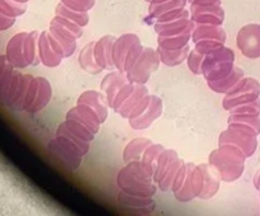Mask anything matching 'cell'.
<instances>
[{
    "label": "cell",
    "mask_w": 260,
    "mask_h": 216,
    "mask_svg": "<svg viewBox=\"0 0 260 216\" xmlns=\"http://www.w3.org/2000/svg\"><path fill=\"white\" fill-rule=\"evenodd\" d=\"M151 144L152 141L147 137H136L131 140L123 149V162L127 164L132 160H141L144 151Z\"/></svg>",
    "instance_id": "484cf974"
},
{
    "label": "cell",
    "mask_w": 260,
    "mask_h": 216,
    "mask_svg": "<svg viewBox=\"0 0 260 216\" xmlns=\"http://www.w3.org/2000/svg\"><path fill=\"white\" fill-rule=\"evenodd\" d=\"M53 18H55V19L57 20V22L60 23V24H62L63 27L68 28L69 30H71V32H73L74 35H75L76 37H78V40H79V38H80V37H83L84 27H81V25H79L78 23L73 22V20H71V19H69V18L63 17V15H61V14H56Z\"/></svg>",
    "instance_id": "681fc988"
},
{
    "label": "cell",
    "mask_w": 260,
    "mask_h": 216,
    "mask_svg": "<svg viewBox=\"0 0 260 216\" xmlns=\"http://www.w3.org/2000/svg\"><path fill=\"white\" fill-rule=\"evenodd\" d=\"M142 50H144V46L141 45V42L136 43V45H134L129 48L126 55V58H124V73H127L136 64V61L141 56Z\"/></svg>",
    "instance_id": "bcb514c9"
},
{
    "label": "cell",
    "mask_w": 260,
    "mask_h": 216,
    "mask_svg": "<svg viewBox=\"0 0 260 216\" xmlns=\"http://www.w3.org/2000/svg\"><path fill=\"white\" fill-rule=\"evenodd\" d=\"M27 10V4H20L14 0H0V13L10 18L23 15Z\"/></svg>",
    "instance_id": "f35d334b"
},
{
    "label": "cell",
    "mask_w": 260,
    "mask_h": 216,
    "mask_svg": "<svg viewBox=\"0 0 260 216\" xmlns=\"http://www.w3.org/2000/svg\"><path fill=\"white\" fill-rule=\"evenodd\" d=\"M156 50L157 53H159L161 64L170 66V68H174V66H179L182 65L184 61H187L188 53H189L190 48L189 45H187L183 48H179V50H164V48L157 46Z\"/></svg>",
    "instance_id": "d4e9b609"
},
{
    "label": "cell",
    "mask_w": 260,
    "mask_h": 216,
    "mask_svg": "<svg viewBox=\"0 0 260 216\" xmlns=\"http://www.w3.org/2000/svg\"><path fill=\"white\" fill-rule=\"evenodd\" d=\"M245 154L233 144H221L208 157V164L222 182L233 183L243 175Z\"/></svg>",
    "instance_id": "6da1fadb"
},
{
    "label": "cell",
    "mask_w": 260,
    "mask_h": 216,
    "mask_svg": "<svg viewBox=\"0 0 260 216\" xmlns=\"http://www.w3.org/2000/svg\"><path fill=\"white\" fill-rule=\"evenodd\" d=\"M190 17H196V15H203V14H212L217 15V17L225 18V10H223L222 5L221 7H190L189 9Z\"/></svg>",
    "instance_id": "7dc6e473"
},
{
    "label": "cell",
    "mask_w": 260,
    "mask_h": 216,
    "mask_svg": "<svg viewBox=\"0 0 260 216\" xmlns=\"http://www.w3.org/2000/svg\"><path fill=\"white\" fill-rule=\"evenodd\" d=\"M159 53L152 47H144L141 56L134 66L126 73L128 81L135 84H146L152 73L160 68Z\"/></svg>",
    "instance_id": "3957f363"
},
{
    "label": "cell",
    "mask_w": 260,
    "mask_h": 216,
    "mask_svg": "<svg viewBox=\"0 0 260 216\" xmlns=\"http://www.w3.org/2000/svg\"><path fill=\"white\" fill-rule=\"evenodd\" d=\"M140 37L135 33H124L121 37H117L113 43V48H112V58H113L114 66L117 70L121 73H124V58H126L127 52L129 48L136 43H140Z\"/></svg>",
    "instance_id": "30bf717a"
},
{
    "label": "cell",
    "mask_w": 260,
    "mask_h": 216,
    "mask_svg": "<svg viewBox=\"0 0 260 216\" xmlns=\"http://www.w3.org/2000/svg\"><path fill=\"white\" fill-rule=\"evenodd\" d=\"M15 19H17V18L7 17V15H4L3 13H0V32L10 29V28L14 25Z\"/></svg>",
    "instance_id": "11a10c76"
},
{
    "label": "cell",
    "mask_w": 260,
    "mask_h": 216,
    "mask_svg": "<svg viewBox=\"0 0 260 216\" xmlns=\"http://www.w3.org/2000/svg\"><path fill=\"white\" fill-rule=\"evenodd\" d=\"M259 192H260V190H259Z\"/></svg>",
    "instance_id": "94428289"
},
{
    "label": "cell",
    "mask_w": 260,
    "mask_h": 216,
    "mask_svg": "<svg viewBox=\"0 0 260 216\" xmlns=\"http://www.w3.org/2000/svg\"><path fill=\"white\" fill-rule=\"evenodd\" d=\"M162 108H164V106H162L161 98H159L157 96H151V103H150L149 108L141 116L136 117V118H129V126L134 130H146L157 118L161 117Z\"/></svg>",
    "instance_id": "7c38bea8"
},
{
    "label": "cell",
    "mask_w": 260,
    "mask_h": 216,
    "mask_svg": "<svg viewBox=\"0 0 260 216\" xmlns=\"http://www.w3.org/2000/svg\"><path fill=\"white\" fill-rule=\"evenodd\" d=\"M94 45H95L94 41L86 43V45L81 48L78 58L80 68L83 69L84 71H86L88 74H91V75H96V74H99L101 71H103V69H102L95 61V56H94Z\"/></svg>",
    "instance_id": "cb8c5ba5"
},
{
    "label": "cell",
    "mask_w": 260,
    "mask_h": 216,
    "mask_svg": "<svg viewBox=\"0 0 260 216\" xmlns=\"http://www.w3.org/2000/svg\"><path fill=\"white\" fill-rule=\"evenodd\" d=\"M222 46H225V42H221L218 40H202L194 43V48H197L203 55H207V53L212 52V51L217 50Z\"/></svg>",
    "instance_id": "c3c4849f"
},
{
    "label": "cell",
    "mask_w": 260,
    "mask_h": 216,
    "mask_svg": "<svg viewBox=\"0 0 260 216\" xmlns=\"http://www.w3.org/2000/svg\"><path fill=\"white\" fill-rule=\"evenodd\" d=\"M27 35L28 32L17 33V35H14L8 41L7 47H5L7 60L15 69H25L29 66L28 61L25 60L24 51H23V46H24V40L27 37Z\"/></svg>",
    "instance_id": "ba28073f"
},
{
    "label": "cell",
    "mask_w": 260,
    "mask_h": 216,
    "mask_svg": "<svg viewBox=\"0 0 260 216\" xmlns=\"http://www.w3.org/2000/svg\"><path fill=\"white\" fill-rule=\"evenodd\" d=\"M63 122H65L66 127H68V129L70 130L74 135H76V136L80 137V139L85 140V141L91 142L94 140V137H95V134H93V132L88 129V127L84 126L81 122L76 121V119L65 117V121Z\"/></svg>",
    "instance_id": "74e56055"
},
{
    "label": "cell",
    "mask_w": 260,
    "mask_h": 216,
    "mask_svg": "<svg viewBox=\"0 0 260 216\" xmlns=\"http://www.w3.org/2000/svg\"><path fill=\"white\" fill-rule=\"evenodd\" d=\"M47 149L56 159L60 160V162L65 165L66 169L76 170L81 167L83 155L78 154V152L73 151V150H70L69 147H66L65 145H62L58 141L57 137L51 139L50 141H48Z\"/></svg>",
    "instance_id": "52a82bcc"
},
{
    "label": "cell",
    "mask_w": 260,
    "mask_h": 216,
    "mask_svg": "<svg viewBox=\"0 0 260 216\" xmlns=\"http://www.w3.org/2000/svg\"><path fill=\"white\" fill-rule=\"evenodd\" d=\"M205 56L206 55L201 53L197 48H192V50L189 51V53H188V69H189L194 75H202V64L203 60H205Z\"/></svg>",
    "instance_id": "ab89813d"
},
{
    "label": "cell",
    "mask_w": 260,
    "mask_h": 216,
    "mask_svg": "<svg viewBox=\"0 0 260 216\" xmlns=\"http://www.w3.org/2000/svg\"><path fill=\"white\" fill-rule=\"evenodd\" d=\"M135 86H136V84L131 83V81H127V83L124 84L121 89H119V91L117 93L116 98H114L113 106H112V109H113L114 112H117V113H118V111H119V108L122 107V104L127 101V98H128V97L132 94V91L135 90Z\"/></svg>",
    "instance_id": "b9f144b4"
},
{
    "label": "cell",
    "mask_w": 260,
    "mask_h": 216,
    "mask_svg": "<svg viewBox=\"0 0 260 216\" xmlns=\"http://www.w3.org/2000/svg\"><path fill=\"white\" fill-rule=\"evenodd\" d=\"M55 13L56 14H61L63 15V17L69 18V19L78 23L81 27H85L89 23V12H76V10H71L69 9L68 7H65L62 3H58L57 7H56L55 9Z\"/></svg>",
    "instance_id": "d590c367"
},
{
    "label": "cell",
    "mask_w": 260,
    "mask_h": 216,
    "mask_svg": "<svg viewBox=\"0 0 260 216\" xmlns=\"http://www.w3.org/2000/svg\"><path fill=\"white\" fill-rule=\"evenodd\" d=\"M78 103L88 104L89 107H91L99 116L102 124H104V122L107 121V118H108L109 104L108 102H107L106 94L102 93V90L98 91L91 89V90L83 91V93L79 96Z\"/></svg>",
    "instance_id": "e0dca14e"
},
{
    "label": "cell",
    "mask_w": 260,
    "mask_h": 216,
    "mask_svg": "<svg viewBox=\"0 0 260 216\" xmlns=\"http://www.w3.org/2000/svg\"><path fill=\"white\" fill-rule=\"evenodd\" d=\"M188 0H170V2L164 3L160 5H150L149 7V14L150 17H154L155 19L159 18L160 15L169 13L172 10L179 9V8H185Z\"/></svg>",
    "instance_id": "8d00e7d4"
},
{
    "label": "cell",
    "mask_w": 260,
    "mask_h": 216,
    "mask_svg": "<svg viewBox=\"0 0 260 216\" xmlns=\"http://www.w3.org/2000/svg\"><path fill=\"white\" fill-rule=\"evenodd\" d=\"M38 79V90L35 101L30 104L29 108L27 109L28 113H38L43 111L52 98V86L51 83L43 76H37Z\"/></svg>",
    "instance_id": "44dd1931"
},
{
    "label": "cell",
    "mask_w": 260,
    "mask_h": 216,
    "mask_svg": "<svg viewBox=\"0 0 260 216\" xmlns=\"http://www.w3.org/2000/svg\"><path fill=\"white\" fill-rule=\"evenodd\" d=\"M185 177H187V163L180 165V168L178 169L177 174H175L174 180H173V184H172V192L175 193L180 190V187L183 186L184 183Z\"/></svg>",
    "instance_id": "f5cc1de1"
},
{
    "label": "cell",
    "mask_w": 260,
    "mask_h": 216,
    "mask_svg": "<svg viewBox=\"0 0 260 216\" xmlns=\"http://www.w3.org/2000/svg\"><path fill=\"white\" fill-rule=\"evenodd\" d=\"M66 117L81 122L84 126L88 127V129L95 135L98 134L99 130H101V118H99V116L96 114V112L94 111L91 107H89L88 104L76 103L75 107H73V108H70L66 112Z\"/></svg>",
    "instance_id": "9c48e42d"
},
{
    "label": "cell",
    "mask_w": 260,
    "mask_h": 216,
    "mask_svg": "<svg viewBox=\"0 0 260 216\" xmlns=\"http://www.w3.org/2000/svg\"><path fill=\"white\" fill-rule=\"evenodd\" d=\"M235 52L226 46L207 53L202 64V76L206 81H217L226 78L235 69Z\"/></svg>",
    "instance_id": "7a4b0ae2"
},
{
    "label": "cell",
    "mask_w": 260,
    "mask_h": 216,
    "mask_svg": "<svg viewBox=\"0 0 260 216\" xmlns=\"http://www.w3.org/2000/svg\"><path fill=\"white\" fill-rule=\"evenodd\" d=\"M236 45L245 57L255 60L260 57V24L250 23L240 28Z\"/></svg>",
    "instance_id": "5b68a950"
},
{
    "label": "cell",
    "mask_w": 260,
    "mask_h": 216,
    "mask_svg": "<svg viewBox=\"0 0 260 216\" xmlns=\"http://www.w3.org/2000/svg\"><path fill=\"white\" fill-rule=\"evenodd\" d=\"M203 175H205V183H203V190L201 195L198 196L200 200H210L217 195L220 190L221 179L216 174L215 170L210 167V164H202Z\"/></svg>",
    "instance_id": "7402d4cb"
},
{
    "label": "cell",
    "mask_w": 260,
    "mask_h": 216,
    "mask_svg": "<svg viewBox=\"0 0 260 216\" xmlns=\"http://www.w3.org/2000/svg\"><path fill=\"white\" fill-rule=\"evenodd\" d=\"M117 202L121 206H123V207L136 211L137 213H142V215L151 213L155 210V207H156V203H155L152 197L129 195V193L123 192L121 190H119L118 195H117Z\"/></svg>",
    "instance_id": "8fae6325"
},
{
    "label": "cell",
    "mask_w": 260,
    "mask_h": 216,
    "mask_svg": "<svg viewBox=\"0 0 260 216\" xmlns=\"http://www.w3.org/2000/svg\"><path fill=\"white\" fill-rule=\"evenodd\" d=\"M14 2H17V3H20V4H27V3L29 2V0H14Z\"/></svg>",
    "instance_id": "91938a15"
},
{
    "label": "cell",
    "mask_w": 260,
    "mask_h": 216,
    "mask_svg": "<svg viewBox=\"0 0 260 216\" xmlns=\"http://www.w3.org/2000/svg\"><path fill=\"white\" fill-rule=\"evenodd\" d=\"M190 19L194 22V24L223 25V22H225V18H221V17H217V15H212V14L196 15V17H190Z\"/></svg>",
    "instance_id": "f907efd6"
},
{
    "label": "cell",
    "mask_w": 260,
    "mask_h": 216,
    "mask_svg": "<svg viewBox=\"0 0 260 216\" xmlns=\"http://www.w3.org/2000/svg\"><path fill=\"white\" fill-rule=\"evenodd\" d=\"M117 37L114 36H103L95 41L94 45V56H95V61L103 70H113L116 69L112 58V48H113V43Z\"/></svg>",
    "instance_id": "4fadbf2b"
},
{
    "label": "cell",
    "mask_w": 260,
    "mask_h": 216,
    "mask_svg": "<svg viewBox=\"0 0 260 216\" xmlns=\"http://www.w3.org/2000/svg\"><path fill=\"white\" fill-rule=\"evenodd\" d=\"M202 40H218L226 43L228 33L222 25L194 24L192 30V41L196 43Z\"/></svg>",
    "instance_id": "ffe728a7"
},
{
    "label": "cell",
    "mask_w": 260,
    "mask_h": 216,
    "mask_svg": "<svg viewBox=\"0 0 260 216\" xmlns=\"http://www.w3.org/2000/svg\"><path fill=\"white\" fill-rule=\"evenodd\" d=\"M0 55H2V53H0Z\"/></svg>",
    "instance_id": "6125c7cd"
},
{
    "label": "cell",
    "mask_w": 260,
    "mask_h": 216,
    "mask_svg": "<svg viewBox=\"0 0 260 216\" xmlns=\"http://www.w3.org/2000/svg\"><path fill=\"white\" fill-rule=\"evenodd\" d=\"M37 90H38V79H37V76H33L32 81H30L29 88H28L27 97H25L24 107H23V109H24L25 112H27V109L29 108L30 104H32L33 101H35L36 96H37Z\"/></svg>",
    "instance_id": "db71d44e"
},
{
    "label": "cell",
    "mask_w": 260,
    "mask_h": 216,
    "mask_svg": "<svg viewBox=\"0 0 260 216\" xmlns=\"http://www.w3.org/2000/svg\"><path fill=\"white\" fill-rule=\"evenodd\" d=\"M38 38H40V32L32 30V32H28L24 40L23 51H24L25 60L28 61L29 66H37L41 64L40 53H38Z\"/></svg>",
    "instance_id": "4316f807"
},
{
    "label": "cell",
    "mask_w": 260,
    "mask_h": 216,
    "mask_svg": "<svg viewBox=\"0 0 260 216\" xmlns=\"http://www.w3.org/2000/svg\"><path fill=\"white\" fill-rule=\"evenodd\" d=\"M60 3L76 12H89L95 5V0H60Z\"/></svg>",
    "instance_id": "f6af8a7d"
},
{
    "label": "cell",
    "mask_w": 260,
    "mask_h": 216,
    "mask_svg": "<svg viewBox=\"0 0 260 216\" xmlns=\"http://www.w3.org/2000/svg\"><path fill=\"white\" fill-rule=\"evenodd\" d=\"M243 78H244L243 69L235 66V69H234L233 73H231L230 75H228L226 78L221 79V80H217V81H207V85L208 88H210L212 91H215V93L223 94V96H225V94H228L229 91H230L231 89H233L234 86H235Z\"/></svg>",
    "instance_id": "603a6c76"
},
{
    "label": "cell",
    "mask_w": 260,
    "mask_h": 216,
    "mask_svg": "<svg viewBox=\"0 0 260 216\" xmlns=\"http://www.w3.org/2000/svg\"><path fill=\"white\" fill-rule=\"evenodd\" d=\"M147 93H149V89L146 88V85H145V84H136V86H135V90L132 91L131 96L127 98V101L124 102V103L122 104L121 108H119V111H118L119 116H121L122 118L128 119L129 114H131V112L134 111V108L136 107V104L139 103V102L141 101L142 97L146 96Z\"/></svg>",
    "instance_id": "83f0119b"
},
{
    "label": "cell",
    "mask_w": 260,
    "mask_h": 216,
    "mask_svg": "<svg viewBox=\"0 0 260 216\" xmlns=\"http://www.w3.org/2000/svg\"><path fill=\"white\" fill-rule=\"evenodd\" d=\"M48 30H42L38 38V53H40L41 64L46 68H56L62 63V56L57 55L51 47V43L48 41L47 36Z\"/></svg>",
    "instance_id": "d6986e66"
},
{
    "label": "cell",
    "mask_w": 260,
    "mask_h": 216,
    "mask_svg": "<svg viewBox=\"0 0 260 216\" xmlns=\"http://www.w3.org/2000/svg\"><path fill=\"white\" fill-rule=\"evenodd\" d=\"M33 76L29 75V74H23L22 80H20V85L17 90V94L14 96L13 101L8 104V108H10L12 111H15V112L24 111L23 107H24L25 97H27V91H28V88H29Z\"/></svg>",
    "instance_id": "4dcf8cb0"
},
{
    "label": "cell",
    "mask_w": 260,
    "mask_h": 216,
    "mask_svg": "<svg viewBox=\"0 0 260 216\" xmlns=\"http://www.w3.org/2000/svg\"><path fill=\"white\" fill-rule=\"evenodd\" d=\"M194 167L196 164H193V163H187V177H185V180L182 187H180V190L174 193V197L179 202H190L196 198L194 195H193L192 184H190V178H192V172Z\"/></svg>",
    "instance_id": "836d02e7"
},
{
    "label": "cell",
    "mask_w": 260,
    "mask_h": 216,
    "mask_svg": "<svg viewBox=\"0 0 260 216\" xmlns=\"http://www.w3.org/2000/svg\"><path fill=\"white\" fill-rule=\"evenodd\" d=\"M254 186H255L256 190H260V169H258V172L255 173V175H254Z\"/></svg>",
    "instance_id": "6f0895ef"
},
{
    "label": "cell",
    "mask_w": 260,
    "mask_h": 216,
    "mask_svg": "<svg viewBox=\"0 0 260 216\" xmlns=\"http://www.w3.org/2000/svg\"><path fill=\"white\" fill-rule=\"evenodd\" d=\"M230 113H241V114H255V116H260V98L255 99L249 103L240 104V106L233 107L230 109Z\"/></svg>",
    "instance_id": "ee69618b"
},
{
    "label": "cell",
    "mask_w": 260,
    "mask_h": 216,
    "mask_svg": "<svg viewBox=\"0 0 260 216\" xmlns=\"http://www.w3.org/2000/svg\"><path fill=\"white\" fill-rule=\"evenodd\" d=\"M47 36H48V41H50L51 47H52V50L55 51V52L57 53V55L62 56V57L65 58V51H63V47H62V46H61V43L58 42V41L56 40V38L53 37V36L51 35L50 32L47 33Z\"/></svg>",
    "instance_id": "9f6ffc18"
},
{
    "label": "cell",
    "mask_w": 260,
    "mask_h": 216,
    "mask_svg": "<svg viewBox=\"0 0 260 216\" xmlns=\"http://www.w3.org/2000/svg\"><path fill=\"white\" fill-rule=\"evenodd\" d=\"M150 103H151V94L147 93L146 96H144L141 98V101L139 102V103L136 104V107L134 108V111L131 112V114H129L128 119L129 118H136V117L141 116L142 113H145V111H146L147 108H149Z\"/></svg>",
    "instance_id": "816d5d0a"
},
{
    "label": "cell",
    "mask_w": 260,
    "mask_h": 216,
    "mask_svg": "<svg viewBox=\"0 0 260 216\" xmlns=\"http://www.w3.org/2000/svg\"><path fill=\"white\" fill-rule=\"evenodd\" d=\"M178 152L174 149H164L160 152L159 158L155 164V172H154V182L157 183L162 178L164 173L167 172L168 168L170 167L175 159H178Z\"/></svg>",
    "instance_id": "f1b7e54d"
},
{
    "label": "cell",
    "mask_w": 260,
    "mask_h": 216,
    "mask_svg": "<svg viewBox=\"0 0 260 216\" xmlns=\"http://www.w3.org/2000/svg\"><path fill=\"white\" fill-rule=\"evenodd\" d=\"M48 32L61 43V46L63 47V51H65V57H70V56L74 55V52L76 51V47H78V43H76L78 37L71 30H69L68 28L60 24L55 18H52V20L50 22Z\"/></svg>",
    "instance_id": "5bb4252c"
},
{
    "label": "cell",
    "mask_w": 260,
    "mask_h": 216,
    "mask_svg": "<svg viewBox=\"0 0 260 216\" xmlns=\"http://www.w3.org/2000/svg\"><path fill=\"white\" fill-rule=\"evenodd\" d=\"M192 40V35H179L172 36V37H165V36L157 35V46L164 50H179L184 46L189 45V41Z\"/></svg>",
    "instance_id": "d6a6232c"
},
{
    "label": "cell",
    "mask_w": 260,
    "mask_h": 216,
    "mask_svg": "<svg viewBox=\"0 0 260 216\" xmlns=\"http://www.w3.org/2000/svg\"><path fill=\"white\" fill-rule=\"evenodd\" d=\"M194 28V22L190 18H185V19L173 20V22L168 23H155L154 29L159 36H165V37H172V36H179V35H187L190 33Z\"/></svg>",
    "instance_id": "ac0fdd59"
},
{
    "label": "cell",
    "mask_w": 260,
    "mask_h": 216,
    "mask_svg": "<svg viewBox=\"0 0 260 216\" xmlns=\"http://www.w3.org/2000/svg\"><path fill=\"white\" fill-rule=\"evenodd\" d=\"M229 122H240L245 124L255 129V131L260 134V116L255 114H241V113H230V117L228 118Z\"/></svg>",
    "instance_id": "60d3db41"
},
{
    "label": "cell",
    "mask_w": 260,
    "mask_h": 216,
    "mask_svg": "<svg viewBox=\"0 0 260 216\" xmlns=\"http://www.w3.org/2000/svg\"><path fill=\"white\" fill-rule=\"evenodd\" d=\"M127 81H128V79H127L126 74L121 73V71L117 70V69L116 70H111L103 78V80H102L101 83V90L104 91V94H106L109 108H112V106H113L114 98H116L119 89H121Z\"/></svg>",
    "instance_id": "2e32d148"
},
{
    "label": "cell",
    "mask_w": 260,
    "mask_h": 216,
    "mask_svg": "<svg viewBox=\"0 0 260 216\" xmlns=\"http://www.w3.org/2000/svg\"><path fill=\"white\" fill-rule=\"evenodd\" d=\"M165 147L161 144H154L146 147V150L144 151L141 157V164L144 167V169L146 170V173L149 175H151L154 178V172H155V164H156V160L159 158L160 152L164 150Z\"/></svg>",
    "instance_id": "f546056e"
},
{
    "label": "cell",
    "mask_w": 260,
    "mask_h": 216,
    "mask_svg": "<svg viewBox=\"0 0 260 216\" xmlns=\"http://www.w3.org/2000/svg\"><path fill=\"white\" fill-rule=\"evenodd\" d=\"M117 186L123 192L135 196H142V197H154L156 193L157 187L155 182H144L139 178L135 177L127 167H123L117 174Z\"/></svg>",
    "instance_id": "277c9868"
},
{
    "label": "cell",
    "mask_w": 260,
    "mask_h": 216,
    "mask_svg": "<svg viewBox=\"0 0 260 216\" xmlns=\"http://www.w3.org/2000/svg\"><path fill=\"white\" fill-rule=\"evenodd\" d=\"M168 2H170V0H151L149 4L150 5H160V4H164V3H168Z\"/></svg>",
    "instance_id": "680465c9"
},
{
    "label": "cell",
    "mask_w": 260,
    "mask_h": 216,
    "mask_svg": "<svg viewBox=\"0 0 260 216\" xmlns=\"http://www.w3.org/2000/svg\"><path fill=\"white\" fill-rule=\"evenodd\" d=\"M203 183H205V175H203L202 164L196 165L192 172V178H190V184H192L193 195L196 198H198V196L202 192Z\"/></svg>",
    "instance_id": "7bdbcfd3"
},
{
    "label": "cell",
    "mask_w": 260,
    "mask_h": 216,
    "mask_svg": "<svg viewBox=\"0 0 260 216\" xmlns=\"http://www.w3.org/2000/svg\"><path fill=\"white\" fill-rule=\"evenodd\" d=\"M256 135L244 134V132L235 131V130L226 129L222 131L218 137V145L221 144H233L243 150L246 158H250L255 154L258 149V139Z\"/></svg>",
    "instance_id": "8992f818"
},
{
    "label": "cell",
    "mask_w": 260,
    "mask_h": 216,
    "mask_svg": "<svg viewBox=\"0 0 260 216\" xmlns=\"http://www.w3.org/2000/svg\"><path fill=\"white\" fill-rule=\"evenodd\" d=\"M184 163H185L184 160L180 159V158L175 159L174 162L170 164V167L168 168L167 172L164 173V175H162L161 179L156 183L157 188H159V190H161L162 192L172 191V184H173V180H174L175 174H177V172H178V169L180 168V165L184 164Z\"/></svg>",
    "instance_id": "e575fe53"
},
{
    "label": "cell",
    "mask_w": 260,
    "mask_h": 216,
    "mask_svg": "<svg viewBox=\"0 0 260 216\" xmlns=\"http://www.w3.org/2000/svg\"><path fill=\"white\" fill-rule=\"evenodd\" d=\"M56 137L58 141L66 147H69L73 151L78 152L80 155H86L90 150V142L85 141V140L80 139L76 135H74L70 130L66 127L65 122H61L58 127L56 129Z\"/></svg>",
    "instance_id": "9a60e30c"
},
{
    "label": "cell",
    "mask_w": 260,
    "mask_h": 216,
    "mask_svg": "<svg viewBox=\"0 0 260 216\" xmlns=\"http://www.w3.org/2000/svg\"><path fill=\"white\" fill-rule=\"evenodd\" d=\"M22 76L23 74L19 73V69H15L12 78L9 79V81L5 84V86L2 89V91H0V103L8 106V104L13 101V98H14V96L17 94L18 88H19L20 85Z\"/></svg>",
    "instance_id": "1f68e13d"
}]
</instances>
